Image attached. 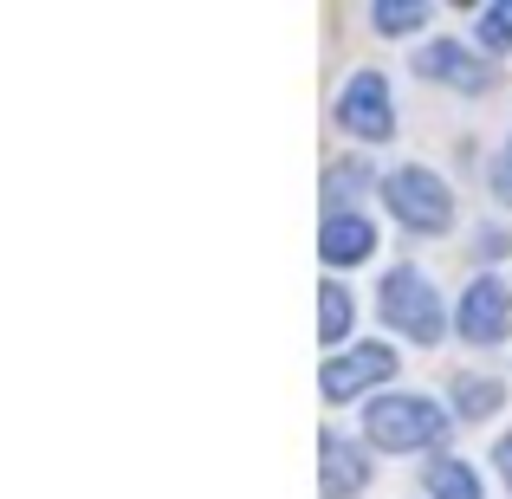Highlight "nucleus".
<instances>
[{
  "label": "nucleus",
  "instance_id": "obj_1",
  "mask_svg": "<svg viewBox=\"0 0 512 499\" xmlns=\"http://www.w3.org/2000/svg\"><path fill=\"white\" fill-rule=\"evenodd\" d=\"M363 428H370L376 448H396V454L428 448V441L448 435V422L435 415V402H422V396H389V402H376V409L363 415Z\"/></svg>",
  "mask_w": 512,
  "mask_h": 499
},
{
  "label": "nucleus",
  "instance_id": "obj_2",
  "mask_svg": "<svg viewBox=\"0 0 512 499\" xmlns=\"http://www.w3.org/2000/svg\"><path fill=\"white\" fill-rule=\"evenodd\" d=\"M383 318L396 331H409L415 344H435V337H441V299H435V286H428L415 266H396V273L383 279Z\"/></svg>",
  "mask_w": 512,
  "mask_h": 499
},
{
  "label": "nucleus",
  "instance_id": "obj_3",
  "mask_svg": "<svg viewBox=\"0 0 512 499\" xmlns=\"http://www.w3.org/2000/svg\"><path fill=\"white\" fill-rule=\"evenodd\" d=\"M383 195H389V208H396L409 227H422V234H441V227L454 221V214H448V188H441L428 169H402V175H389Z\"/></svg>",
  "mask_w": 512,
  "mask_h": 499
},
{
  "label": "nucleus",
  "instance_id": "obj_4",
  "mask_svg": "<svg viewBox=\"0 0 512 499\" xmlns=\"http://www.w3.org/2000/svg\"><path fill=\"white\" fill-rule=\"evenodd\" d=\"M338 124L350 130V137H370V143H383L389 130H396V117H389V85H383L376 72H357V78L344 85Z\"/></svg>",
  "mask_w": 512,
  "mask_h": 499
},
{
  "label": "nucleus",
  "instance_id": "obj_5",
  "mask_svg": "<svg viewBox=\"0 0 512 499\" xmlns=\"http://www.w3.org/2000/svg\"><path fill=\"white\" fill-rule=\"evenodd\" d=\"M506 331H512V292L500 279H474L461 299V337L467 344H500Z\"/></svg>",
  "mask_w": 512,
  "mask_h": 499
},
{
  "label": "nucleus",
  "instance_id": "obj_6",
  "mask_svg": "<svg viewBox=\"0 0 512 499\" xmlns=\"http://www.w3.org/2000/svg\"><path fill=\"white\" fill-rule=\"evenodd\" d=\"M383 376H396V357H389L383 344H357L350 357H338V363H325V396L331 402H350L357 389H370V383H383Z\"/></svg>",
  "mask_w": 512,
  "mask_h": 499
},
{
  "label": "nucleus",
  "instance_id": "obj_7",
  "mask_svg": "<svg viewBox=\"0 0 512 499\" xmlns=\"http://www.w3.org/2000/svg\"><path fill=\"white\" fill-rule=\"evenodd\" d=\"M363 480H370V467H363V454L350 448V441H338V435L318 441V493H325V499H350Z\"/></svg>",
  "mask_w": 512,
  "mask_h": 499
},
{
  "label": "nucleus",
  "instance_id": "obj_8",
  "mask_svg": "<svg viewBox=\"0 0 512 499\" xmlns=\"http://www.w3.org/2000/svg\"><path fill=\"white\" fill-rule=\"evenodd\" d=\"M370 247H376V227L363 221V214H331L325 227H318V253H325L331 266H357V260H370Z\"/></svg>",
  "mask_w": 512,
  "mask_h": 499
},
{
  "label": "nucleus",
  "instance_id": "obj_9",
  "mask_svg": "<svg viewBox=\"0 0 512 499\" xmlns=\"http://www.w3.org/2000/svg\"><path fill=\"white\" fill-rule=\"evenodd\" d=\"M415 72H422V78H454L461 91H487L493 85L487 65H474L461 46H448V39H441V46H428V52H415Z\"/></svg>",
  "mask_w": 512,
  "mask_h": 499
},
{
  "label": "nucleus",
  "instance_id": "obj_10",
  "mask_svg": "<svg viewBox=\"0 0 512 499\" xmlns=\"http://www.w3.org/2000/svg\"><path fill=\"white\" fill-rule=\"evenodd\" d=\"M428 487H435V499H480V480L461 461H435L428 467Z\"/></svg>",
  "mask_w": 512,
  "mask_h": 499
},
{
  "label": "nucleus",
  "instance_id": "obj_11",
  "mask_svg": "<svg viewBox=\"0 0 512 499\" xmlns=\"http://www.w3.org/2000/svg\"><path fill=\"white\" fill-rule=\"evenodd\" d=\"M344 325H350V299H344V286H325V292H318V337H325V344H338Z\"/></svg>",
  "mask_w": 512,
  "mask_h": 499
},
{
  "label": "nucleus",
  "instance_id": "obj_12",
  "mask_svg": "<svg viewBox=\"0 0 512 499\" xmlns=\"http://www.w3.org/2000/svg\"><path fill=\"white\" fill-rule=\"evenodd\" d=\"M454 402H461V415H487V409H500V383H487V376H461L454 383Z\"/></svg>",
  "mask_w": 512,
  "mask_h": 499
},
{
  "label": "nucleus",
  "instance_id": "obj_13",
  "mask_svg": "<svg viewBox=\"0 0 512 499\" xmlns=\"http://www.w3.org/2000/svg\"><path fill=\"white\" fill-rule=\"evenodd\" d=\"M480 46H493V52L512 46V0H506V7H493V13H480Z\"/></svg>",
  "mask_w": 512,
  "mask_h": 499
},
{
  "label": "nucleus",
  "instance_id": "obj_14",
  "mask_svg": "<svg viewBox=\"0 0 512 499\" xmlns=\"http://www.w3.org/2000/svg\"><path fill=\"white\" fill-rule=\"evenodd\" d=\"M428 20V7H376V26L383 33H409V26H422Z\"/></svg>",
  "mask_w": 512,
  "mask_h": 499
},
{
  "label": "nucleus",
  "instance_id": "obj_15",
  "mask_svg": "<svg viewBox=\"0 0 512 499\" xmlns=\"http://www.w3.org/2000/svg\"><path fill=\"white\" fill-rule=\"evenodd\" d=\"M493 188H500V195L512 201V156H506V163H500V169H493Z\"/></svg>",
  "mask_w": 512,
  "mask_h": 499
},
{
  "label": "nucleus",
  "instance_id": "obj_16",
  "mask_svg": "<svg viewBox=\"0 0 512 499\" xmlns=\"http://www.w3.org/2000/svg\"><path fill=\"white\" fill-rule=\"evenodd\" d=\"M500 467H506V487H512V435L500 441Z\"/></svg>",
  "mask_w": 512,
  "mask_h": 499
}]
</instances>
